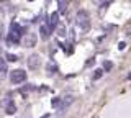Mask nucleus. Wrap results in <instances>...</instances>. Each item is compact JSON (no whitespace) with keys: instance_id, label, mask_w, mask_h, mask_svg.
Returning a JSON list of instances; mask_svg holds the SVG:
<instances>
[{"instance_id":"nucleus-1","label":"nucleus","mask_w":131,"mask_h":118,"mask_svg":"<svg viewBox=\"0 0 131 118\" xmlns=\"http://www.w3.org/2000/svg\"><path fill=\"white\" fill-rule=\"evenodd\" d=\"M23 26H20L16 22H13L10 25V33L7 35V43L8 44H18L20 43V38L23 36Z\"/></svg>"},{"instance_id":"nucleus-2","label":"nucleus","mask_w":131,"mask_h":118,"mask_svg":"<svg viewBox=\"0 0 131 118\" xmlns=\"http://www.w3.org/2000/svg\"><path fill=\"white\" fill-rule=\"evenodd\" d=\"M77 25L82 31H89L90 28V17L85 10H79L77 12Z\"/></svg>"},{"instance_id":"nucleus-3","label":"nucleus","mask_w":131,"mask_h":118,"mask_svg":"<svg viewBox=\"0 0 131 118\" xmlns=\"http://www.w3.org/2000/svg\"><path fill=\"white\" fill-rule=\"evenodd\" d=\"M10 80L12 84H21L26 80V72L23 69H15V71L10 72Z\"/></svg>"},{"instance_id":"nucleus-4","label":"nucleus","mask_w":131,"mask_h":118,"mask_svg":"<svg viewBox=\"0 0 131 118\" xmlns=\"http://www.w3.org/2000/svg\"><path fill=\"white\" fill-rule=\"evenodd\" d=\"M36 41H38L36 33H26V36H25V39H23V44L26 48H33L36 44Z\"/></svg>"},{"instance_id":"nucleus-5","label":"nucleus","mask_w":131,"mask_h":118,"mask_svg":"<svg viewBox=\"0 0 131 118\" xmlns=\"http://www.w3.org/2000/svg\"><path fill=\"white\" fill-rule=\"evenodd\" d=\"M39 64H41L39 54H31L30 58H28V66H30V69H38Z\"/></svg>"},{"instance_id":"nucleus-6","label":"nucleus","mask_w":131,"mask_h":118,"mask_svg":"<svg viewBox=\"0 0 131 118\" xmlns=\"http://www.w3.org/2000/svg\"><path fill=\"white\" fill-rule=\"evenodd\" d=\"M57 25H59V13H57V12H54V13H52L51 17H49L48 28L52 31V30H56V28H57Z\"/></svg>"},{"instance_id":"nucleus-7","label":"nucleus","mask_w":131,"mask_h":118,"mask_svg":"<svg viewBox=\"0 0 131 118\" xmlns=\"http://www.w3.org/2000/svg\"><path fill=\"white\" fill-rule=\"evenodd\" d=\"M5 103H3V107H5V113H8V115H13V113L16 112V107H15V103L12 102L10 97H5Z\"/></svg>"},{"instance_id":"nucleus-8","label":"nucleus","mask_w":131,"mask_h":118,"mask_svg":"<svg viewBox=\"0 0 131 118\" xmlns=\"http://www.w3.org/2000/svg\"><path fill=\"white\" fill-rule=\"evenodd\" d=\"M39 35H41V38H43V39H48V38H49L51 30L48 28V25H41V26H39Z\"/></svg>"},{"instance_id":"nucleus-9","label":"nucleus","mask_w":131,"mask_h":118,"mask_svg":"<svg viewBox=\"0 0 131 118\" xmlns=\"http://www.w3.org/2000/svg\"><path fill=\"white\" fill-rule=\"evenodd\" d=\"M72 100H74V99H72L71 95H69V97H66V99H61V105H59V110H64V108L67 107V105L71 103Z\"/></svg>"},{"instance_id":"nucleus-10","label":"nucleus","mask_w":131,"mask_h":118,"mask_svg":"<svg viewBox=\"0 0 131 118\" xmlns=\"http://www.w3.org/2000/svg\"><path fill=\"white\" fill-rule=\"evenodd\" d=\"M67 5H69V3L67 2H62V0L57 2V7H59V12H57V13H64V12L67 10Z\"/></svg>"},{"instance_id":"nucleus-11","label":"nucleus","mask_w":131,"mask_h":118,"mask_svg":"<svg viewBox=\"0 0 131 118\" xmlns=\"http://www.w3.org/2000/svg\"><path fill=\"white\" fill-rule=\"evenodd\" d=\"M5 72H7V61L0 58V74H5Z\"/></svg>"},{"instance_id":"nucleus-12","label":"nucleus","mask_w":131,"mask_h":118,"mask_svg":"<svg viewBox=\"0 0 131 118\" xmlns=\"http://www.w3.org/2000/svg\"><path fill=\"white\" fill-rule=\"evenodd\" d=\"M46 67H48V71L51 72V74H54V72L57 71V67H56V64H54V62H49V64H48Z\"/></svg>"},{"instance_id":"nucleus-13","label":"nucleus","mask_w":131,"mask_h":118,"mask_svg":"<svg viewBox=\"0 0 131 118\" xmlns=\"http://www.w3.org/2000/svg\"><path fill=\"white\" fill-rule=\"evenodd\" d=\"M7 61H10V62H15V61H18V58H16L15 54H10V52H8V54H7Z\"/></svg>"},{"instance_id":"nucleus-14","label":"nucleus","mask_w":131,"mask_h":118,"mask_svg":"<svg viewBox=\"0 0 131 118\" xmlns=\"http://www.w3.org/2000/svg\"><path fill=\"white\" fill-rule=\"evenodd\" d=\"M112 67H113V64L110 62V61H105V62H103V69H105V71H110Z\"/></svg>"},{"instance_id":"nucleus-15","label":"nucleus","mask_w":131,"mask_h":118,"mask_svg":"<svg viewBox=\"0 0 131 118\" xmlns=\"http://www.w3.org/2000/svg\"><path fill=\"white\" fill-rule=\"evenodd\" d=\"M102 74H103V71H102V69H97V71H95V74H93V79H100Z\"/></svg>"},{"instance_id":"nucleus-16","label":"nucleus","mask_w":131,"mask_h":118,"mask_svg":"<svg viewBox=\"0 0 131 118\" xmlns=\"http://www.w3.org/2000/svg\"><path fill=\"white\" fill-rule=\"evenodd\" d=\"M51 103H52V107H59V105H61V99H54Z\"/></svg>"},{"instance_id":"nucleus-17","label":"nucleus","mask_w":131,"mask_h":118,"mask_svg":"<svg viewBox=\"0 0 131 118\" xmlns=\"http://www.w3.org/2000/svg\"><path fill=\"white\" fill-rule=\"evenodd\" d=\"M2 38H3V23L0 22V41H2Z\"/></svg>"},{"instance_id":"nucleus-18","label":"nucleus","mask_w":131,"mask_h":118,"mask_svg":"<svg viewBox=\"0 0 131 118\" xmlns=\"http://www.w3.org/2000/svg\"><path fill=\"white\" fill-rule=\"evenodd\" d=\"M59 35H61V36H64V35H66V30H64V26H59Z\"/></svg>"},{"instance_id":"nucleus-19","label":"nucleus","mask_w":131,"mask_h":118,"mask_svg":"<svg viewBox=\"0 0 131 118\" xmlns=\"http://www.w3.org/2000/svg\"><path fill=\"white\" fill-rule=\"evenodd\" d=\"M128 79H129V80H131V72H129V74H128Z\"/></svg>"},{"instance_id":"nucleus-20","label":"nucleus","mask_w":131,"mask_h":118,"mask_svg":"<svg viewBox=\"0 0 131 118\" xmlns=\"http://www.w3.org/2000/svg\"><path fill=\"white\" fill-rule=\"evenodd\" d=\"M41 118H49V115H44V116H41Z\"/></svg>"}]
</instances>
